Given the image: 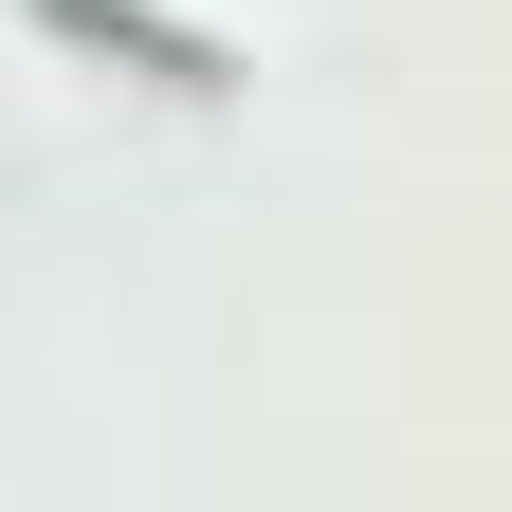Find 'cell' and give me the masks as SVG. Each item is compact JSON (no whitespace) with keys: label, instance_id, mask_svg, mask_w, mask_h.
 Listing matches in <instances>:
<instances>
[{"label":"cell","instance_id":"obj_1","mask_svg":"<svg viewBox=\"0 0 512 512\" xmlns=\"http://www.w3.org/2000/svg\"><path fill=\"white\" fill-rule=\"evenodd\" d=\"M19 19L55 55H110V74H147V92H238V55L202 19H165V0H19Z\"/></svg>","mask_w":512,"mask_h":512}]
</instances>
